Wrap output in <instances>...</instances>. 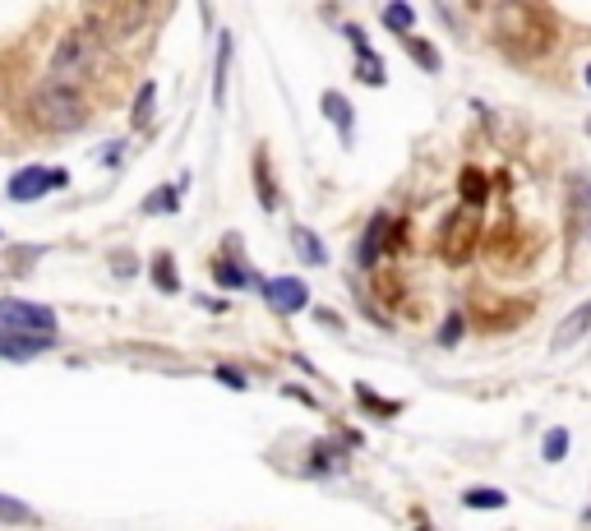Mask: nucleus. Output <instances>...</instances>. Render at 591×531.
Returning a JSON list of instances; mask_svg holds the SVG:
<instances>
[{
  "label": "nucleus",
  "mask_w": 591,
  "mask_h": 531,
  "mask_svg": "<svg viewBox=\"0 0 591 531\" xmlns=\"http://www.w3.org/2000/svg\"><path fill=\"white\" fill-rule=\"evenodd\" d=\"M264 291H268V305H273V310H282V314L305 310V301H310V291H305L301 278H278V282H268Z\"/></svg>",
  "instance_id": "6e6552de"
},
{
  "label": "nucleus",
  "mask_w": 591,
  "mask_h": 531,
  "mask_svg": "<svg viewBox=\"0 0 591 531\" xmlns=\"http://www.w3.org/2000/svg\"><path fill=\"white\" fill-rule=\"evenodd\" d=\"M587 134H591V121H587Z\"/></svg>",
  "instance_id": "c756f323"
},
{
  "label": "nucleus",
  "mask_w": 591,
  "mask_h": 531,
  "mask_svg": "<svg viewBox=\"0 0 591 531\" xmlns=\"http://www.w3.org/2000/svg\"><path fill=\"white\" fill-rule=\"evenodd\" d=\"M218 379H222L227 388H245V375H236L231 365H218Z\"/></svg>",
  "instance_id": "cd10ccee"
},
{
  "label": "nucleus",
  "mask_w": 591,
  "mask_h": 531,
  "mask_svg": "<svg viewBox=\"0 0 591 531\" xmlns=\"http://www.w3.org/2000/svg\"><path fill=\"white\" fill-rule=\"evenodd\" d=\"M324 116H328L333 125H338L342 144H351V134H356V125H351V107H347V97H342V93H324Z\"/></svg>",
  "instance_id": "f8f14e48"
},
{
  "label": "nucleus",
  "mask_w": 591,
  "mask_h": 531,
  "mask_svg": "<svg viewBox=\"0 0 591 531\" xmlns=\"http://www.w3.org/2000/svg\"><path fill=\"white\" fill-rule=\"evenodd\" d=\"M402 47L411 51V61H416V65H425L430 74H439V70H444V61H439V51L430 47V42H421V37H402Z\"/></svg>",
  "instance_id": "a211bd4d"
},
{
  "label": "nucleus",
  "mask_w": 591,
  "mask_h": 531,
  "mask_svg": "<svg viewBox=\"0 0 591 531\" xmlns=\"http://www.w3.org/2000/svg\"><path fill=\"white\" fill-rule=\"evenodd\" d=\"M545 462H564L568 458V430L564 425H555V430H550V435H545Z\"/></svg>",
  "instance_id": "b1692460"
},
{
  "label": "nucleus",
  "mask_w": 591,
  "mask_h": 531,
  "mask_svg": "<svg viewBox=\"0 0 591 531\" xmlns=\"http://www.w3.org/2000/svg\"><path fill=\"white\" fill-rule=\"evenodd\" d=\"M291 245H296V254H301L305 264H314V268H319V264H328L324 241H319V236H310L305 227H296V231H291Z\"/></svg>",
  "instance_id": "4468645a"
},
{
  "label": "nucleus",
  "mask_w": 591,
  "mask_h": 531,
  "mask_svg": "<svg viewBox=\"0 0 591 531\" xmlns=\"http://www.w3.org/2000/svg\"><path fill=\"white\" fill-rule=\"evenodd\" d=\"M587 84H591V65H587Z\"/></svg>",
  "instance_id": "c85d7f7f"
},
{
  "label": "nucleus",
  "mask_w": 591,
  "mask_h": 531,
  "mask_svg": "<svg viewBox=\"0 0 591 531\" xmlns=\"http://www.w3.org/2000/svg\"><path fill=\"white\" fill-rule=\"evenodd\" d=\"M254 185H259V208L273 213V208H278V194H273V176H268V153L264 148L254 153Z\"/></svg>",
  "instance_id": "ddd939ff"
},
{
  "label": "nucleus",
  "mask_w": 591,
  "mask_h": 531,
  "mask_svg": "<svg viewBox=\"0 0 591 531\" xmlns=\"http://www.w3.org/2000/svg\"><path fill=\"white\" fill-rule=\"evenodd\" d=\"M227 65H231V37H222L218 47V74H213V102H227Z\"/></svg>",
  "instance_id": "4be33fe9"
},
{
  "label": "nucleus",
  "mask_w": 591,
  "mask_h": 531,
  "mask_svg": "<svg viewBox=\"0 0 591 531\" xmlns=\"http://www.w3.org/2000/svg\"><path fill=\"white\" fill-rule=\"evenodd\" d=\"M153 282H157V291H167V296L181 291V273H176V259H171V254H157L153 259Z\"/></svg>",
  "instance_id": "2eb2a0df"
},
{
  "label": "nucleus",
  "mask_w": 591,
  "mask_h": 531,
  "mask_svg": "<svg viewBox=\"0 0 591 531\" xmlns=\"http://www.w3.org/2000/svg\"><path fill=\"white\" fill-rule=\"evenodd\" d=\"M0 522H10V527H42V518H37L28 504H19V499H10V495H0Z\"/></svg>",
  "instance_id": "dca6fc26"
},
{
  "label": "nucleus",
  "mask_w": 591,
  "mask_h": 531,
  "mask_svg": "<svg viewBox=\"0 0 591 531\" xmlns=\"http://www.w3.org/2000/svg\"><path fill=\"white\" fill-rule=\"evenodd\" d=\"M384 24L393 28L398 37H411V28H416V10H411V5H398V0H393V5H384Z\"/></svg>",
  "instance_id": "aec40b11"
},
{
  "label": "nucleus",
  "mask_w": 591,
  "mask_h": 531,
  "mask_svg": "<svg viewBox=\"0 0 591 531\" xmlns=\"http://www.w3.org/2000/svg\"><path fill=\"white\" fill-rule=\"evenodd\" d=\"M56 347V333L51 338H19V333H0V356L5 361H28V356H42V351Z\"/></svg>",
  "instance_id": "1a4fd4ad"
},
{
  "label": "nucleus",
  "mask_w": 591,
  "mask_h": 531,
  "mask_svg": "<svg viewBox=\"0 0 591 531\" xmlns=\"http://www.w3.org/2000/svg\"><path fill=\"white\" fill-rule=\"evenodd\" d=\"M153 102H157V84L148 79V84L139 88V97H134V116H130V125H134V130H144V125L153 121Z\"/></svg>",
  "instance_id": "412c9836"
},
{
  "label": "nucleus",
  "mask_w": 591,
  "mask_h": 531,
  "mask_svg": "<svg viewBox=\"0 0 591 531\" xmlns=\"http://www.w3.org/2000/svg\"><path fill=\"white\" fill-rule=\"evenodd\" d=\"M495 37L518 56V61H531V56H545V51H550L555 24H550V14L536 10V5H499L495 10Z\"/></svg>",
  "instance_id": "f257e3e1"
},
{
  "label": "nucleus",
  "mask_w": 591,
  "mask_h": 531,
  "mask_svg": "<svg viewBox=\"0 0 591 531\" xmlns=\"http://www.w3.org/2000/svg\"><path fill=\"white\" fill-rule=\"evenodd\" d=\"M476 241H481V218H476L471 208H458V213L444 222V231H439L444 264H467L471 254H476Z\"/></svg>",
  "instance_id": "20e7f679"
},
{
  "label": "nucleus",
  "mask_w": 591,
  "mask_h": 531,
  "mask_svg": "<svg viewBox=\"0 0 591 531\" xmlns=\"http://www.w3.org/2000/svg\"><path fill=\"white\" fill-rule=\"evenodd\" d=\"M587 328H591V301H582L578 310H573V314L564 319V324L555 328V347H568V342L587 338Z\"/></svg>",
  "instance_id": "9b49d317"
},
{
  "label": "nucleus",
  "mask_w": 591,
  "mask_h": 531,
  "mask_svg": "<svg viewBox=\"0 0 591 531\" xmlns=\"http://www.w3.org/2000/svg\"><path fill=\"white\" fill-rule=\"evenodd\" d=\"M56 310L33 301H0V333H19V338H51Z\"/></svg>",
  "instance_id": "39448f33"
},
{
  "label": "nucleus",
  "mask_w": 591,
  "mask_h": 531,
  "mask_svg": "<svg viewBox=\"0 0 591 531\" xmlns=\"http://www.w3.org/2000/svg\"><path fill=\"white\" fill-rule=\"evenodd\" d=\"M356 398L365 402V411H374V416H384V421L402 411V402H398V398H379V393H374L370 384H356Z\"/></svg>",
  "instance_id": "f3484780"
},
{
  "label": "nucleus",
  "mask_w": 591,
  "mask_h": 531,
  "mask_svg": "<svg viewBox=\"0 0 591 531\" xmlns=\"http://www.w3.org/2000/svg\"><path fill=\"white\" fill-rule=\"evenodd\" d=\"M28 121L47 134H70L88 121V102H84L79 88L42 84L33 97H28Z\"/></svg>",
  "instance_id": "f03ea898"
},
{
  "label": "nucleus",
  "mask_w": 591,
  "mask_h": 531,
  "mask_svg": "<svg viewBox=\"0 0 591 531\" xmlns=\"http://www.w3.org/2000/svg\"><path fill=\"white\" fill-rule=\"evenodd\" d=\"M458 338H462V314H448V319H444V333H439V342H444V347H453Z\"/></svg>",
  "instance_id": "bb28decb"
},
{
  "label": "nucleus",
  "mask_w": 591,
  "mask_h": 531,
  "mask_svg": "<svg viewBox=\"0 0 591 531\" xmlns=\"http://www.w3.org/2000/svg\"><path fill=\"white\" fill-rule=\"evenodd\" d=\"M176 204H181V199H176V190H171V185H162V190H153L144 199V213H176Z\"/></svg>",
  "instance_id": "393cba45"
},
{
  "label": "nucleus",
  "mask_w": 591,
  "mask_h": 531,
  "mask_svg": "<svg viewBox=\"0 0 591 531\" xmlns=\"http://www.w3.org/2000/svg\"><path fill=\"white\" fill-rule=\"evenodd\" d=\"M458 190H462V199H467V208H471V213H476V208L485 204V176H481L476 167H467V171H462Z\"/></svg>",
  "instance_id": "6ab92c4d"
},
{
  "label": "nucleus",
  "mask_w": 591,
  "mask_h": 531,
  "mask_svg": "<svg viewBox=\"0 0 591 531\" xmlns=\"http://www.w3.org/2000/svg\"><path fill=\"white\" fill-rule=\"evenodd\" d=\"M347 37H351V47H356V56H361V70H356V74H361V79H365L370 88H379V84L388 79V74H384V61H379V56H374L370 47H365V33H361L356 24L347 28Z\"/></svg>",
  "instance_id": "9d476101"
},
{
  "label": "nucleus",
  "mask_w": 591,
  "mask_h": 531,
  "mask_svg": "<svg viewBox=\"0 0 591 531\" xmlns=\"http://www.w3.org/2000/svg\"><path fill=\"white\" fill-rule=\"evenodd\" d=\"M97 47H102V33H97V24L93 28H70V33L56 42V51H51V74H56L51 84L74 88V79H84V74L93 70Z\"/></svg>",
  "instance_id": "7ed1b4c3"
},
{
  "label": "nucleus",
  "mask_w": 591,
  "mask_h": 531,
  "mask_svg": "<svg viewBox=\"0 0 591 531\" xmlns=\"http://www.w3.org/2000/svg\"><path fill=\"white\" fill-rule=\"evenodd\" d=\"M61 185H70V171H51V167H24V171H14V181H10V199L14 204H33V199H42V194L51 190H61Z\"/></svg>",
  "instance_id": "423d86ee"
},
{
  "label": "nucleus",
  "mask_w": 591,
  "mask_h": 531,
  "mask_svg": "<svg viewBox=\"0 0 591 531\" xmlns=\"http://www.w3.org/2000/svg\"><path fill=\"white\" fill-rule=\"evenodd\" d=\"M462 504H467V508H504L508 495H504V490H467Z\"/></svg>",
  "instance_id": "a878e982"
},
{
  "label": "nucleus",
  "mask_w": 591,
  "mask_h": 531,
  "mask_svg": "<svg viewBox=\"0 0 591 531\" xmlns=\"http://www.w3.org/2000/svg\"><path fill=\"white\" fill-rule=\"evenodd\" d=\"M213 278H218L222 282V287H231V291H236V287H250V273H245V268H236V264H227V259H218V264H213Z\"/></svg>",
  "instance_id": "5701e85b"
},
{
  "label": "nucleus",
  "mask_w": 591,
  "mask_h": 531,
  "mask_svg": "<svg viewBox=\"0 0 591 531\" xmlns=\"http://www.w3.org/2000/svg\"><path fill=\"white\" fill-rule=\"evenodd\" d=\"M398 241H402V222H393V218H384V213H379V218H370V227H365L361 250H356V264H361V268H374Z\"/></svg>",
  "instance_id": "0eeeda50"
}]
</instances>
